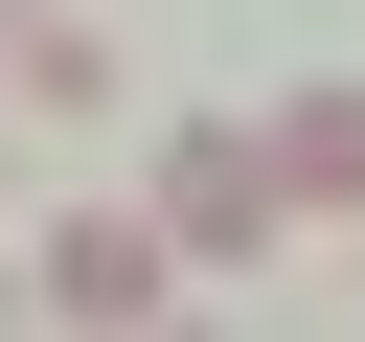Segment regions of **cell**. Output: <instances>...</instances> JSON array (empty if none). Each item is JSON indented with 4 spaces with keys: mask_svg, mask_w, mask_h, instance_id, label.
<instances>
[{
    "mask_svg": "<svg viewBox=\"0 0 365 342\" xmlns=\"http://www.w3.org/2000/svg\"><path fill=\"white\" fill-rule=\"evenodd\" d=\"M160 251H182V228H114V205H91V228H46L23 274H46V319H160Z\"/></svg>",
    "mask_w": 365,
    "mask_h": 342,
    "instance_id": "cell-1",
    "label": "cell"
},
{
    "mask_svg": "<svg viewBox=\"0 0 365 342\" xmlns=\"http://www.w3.org/2000/svg\"><path fill=\"white\" fill-rule=\"evenodd\" d=\"M274 205H297V182H274L251 137H182V182H160V228H182V251H251Z\"/></svg>",
    "mask_w": 365,
    "mask_h": 342,
    "instance_id": "cell-2",
    "label": "cell"
},
{
    "mask_svg": "<svg viewBox=\"0 0 365 342\" xmlns=\"http://www.w3.org/2000/svg\"><path fill=\"white\" fill-rule=\"evenodd\" d=\"M274 182H297V205H365V91H297V114H274Z\"/></svg>",
    "mask_w": 365,
    "mask_h": 342,
    "instance_id": "cell-3",
    "label": "cell"
},
{
    "mask_svg": "<svg viewBox=\"0 0 365 342\" xmlns=\"http://www.w3.org/2000/svg\"><path fill=\"white\" fill-rule=\"evenodd\" d=\"M0 91H23V114H91L114 68H91V23H46V0H23V23H0Z\"/></svg>",
    "mask_w": 365,
    "mask_h": 342,
    "instance_id": "cell-4",
    "label": "cell"
},
{
    "mask_svg": "<svg viewBox=\"0 0 365 342\" xmlns=\"http://www.w3.org/2000/svg\"><path fill=\"white\" fill-rule=\"evenodd\" d=\"M0 23H23V0H0Z\"/></svg>",
    "mask_w": 365,
    "mask_h": 342,
    "instance_id": "cell-5",
    "label": "cell"
}]
</instances>
